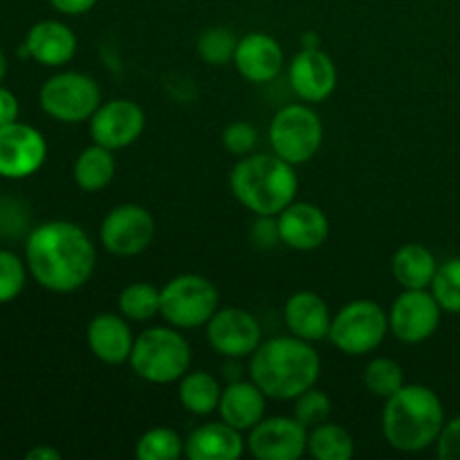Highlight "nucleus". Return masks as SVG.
Returning <instances> with one entry per match:
<instances>
[{
    "label": "nucleus",
    "mask_w": 460,
    "mask_h": 460,
    "mask_svg": "<svg viewBox=\"0 0 460 460\" xmlns=\"http://www.w3.org/2000/svg\"><path fill=\"white\" fill-rule=\"evenodd\" d=\"M25 263L40 288L67 295L90 281L97 265V250L76 223L49 220L27 236Z\"/></svg>",
    "instance_id": "nucleus-1"
},
{
    "label": "nucleus",
    "mask_w": 460,
    "mask_h": 460,
    "mask_svg": "<svg viewBox=\"0 0 460 460\" xmlns=\"http://www.w3.org/2000/svg\"><path fill=\"white\" fill-rule=\"evenodd\" d=\"M319 376L322 358L310 341L295 335L261 341L250 355V380L270 400H296L304 391L317 386Z\"/></svg>",
    "instance_id": "nucleus-2"
},
{
    "label": "nucleus",
    "mask_w": 460,
    "mask_h": 460,
    "mask_svg": "<svg viewBox=\"0 0 460 460\" xmlns=\"http://www.w3.org/2000/svg\"><path fill=\"white\" fill-rule=\"evenodd\" d=\"M234 198L261 218H277L288 205L296 200L299 178L295 164L277 153H254L241 157L229 175Z\"/></svg>",
    "instance_id": "nucleus-3"
},
{
    "label": "nucleus",
    "mask_w": 460,
    "mask_h": 460,
    "mask_svg": "<svg viewBox=\"0 0 460 460\" xmlns=\"http://www.w3.org/2000/svg\"><path fill=\"white\" fill-rule=\"evenodd\" d=\"M445 427V407L438 394L425 385H404L386 398L382 434L386 443L404 454L431 447Z\"/></svg>",
    "instance_id": "nucleus-4"
},
{
    "label": "nucleus",
    "mask_w": 460,
    "mask_h": 460,
    "mask_svg": "<svg viewBox=\"0 0 460 460\" xmlns=\"http://www.w3.org/2000/svg\"><path fill=\"white\" fill-rule=\"evenodd\" d=\"M130 367L151 385H173L191 371V346L178 328L155 326L135 337Z\"/></svg>",
    "instance_id": "nucleus-5"
},
{
    "label": "nucleus",
    "mask_w": 460,
    "mask_h": 460,
    "mask_svg": "<svg viewBox=\"0 0 460 460\" xmlns=\"http://www.w3.org/2000/svg\"><path fill=\"white\" fill-rule=\"evenodd\" d=\"M220 304L218 288L200 274H180L162 288L160 314L178 331L207 326Z\"/></svg>",
    "instance_id": "nucleus-6"
},
{
    "label": "nucleus",
    "mask_w": 460,
    "mask_h": 460,
    "mask_svg": "<svg viewBox=\"0 0 460 460\" xmlns=\"http://www.w3.org/2000/svg\"><path fill=\"white\" fill-rule=\"evenodd\" d=\"M323 142V124L305 103H288L270 121L272 153L290 164H305L319 153Z\"/></svg>",
    "instance_id": "nucleus-7"
},
{
    "label": "nucleus",
    "mask_w": 460,
    "mask_h": 460,
    "mask_svg": "<svg viewBox=\"0 0 460 460\" xmlns=\"http://www.w3.org/2000/svg\"><path fill=\"white\" fill-rule=\"evenodd\" d=\"M389 314L376 301L358 299L346 304L332 317L328 340L344 355H368L389 335Z\"/></svg>",
    "instance_id": "nucleus-8"
},
{
    "label": "nucleus",
    "mask_w": 460,
    "mask_h": 460,
    "mask_svg": "<svg viewBox=\"0 0 460 460\" xmlns=\"http://www.w3.org/2000/svg\"><path fill=\"white\" fill-rule=\"evenodd\" d=\"M45 115L63 124L88 121L102 106V88L84 72H58L49 76L39 94Z\"/></svg>",
    "instance_id": "nucleus-9"
},
{
    "label": "nucleus",
    "mask_w": 460,
    "mask_h": 460,
    "mask_svg": "<svg viewBox=\"0 0 460 460\" xmlns=\"http://www.w3.org/2000/svg\"><path fill=\"white\" fill-rule=\"evenodd\" d=\"M155 238V218L151 211L135 202L115 207L106 214L99 227V241L115 256H137Z\"/></svg>",
    "instance_id": "nucleus-10"
},
{
    "label": "nucleus",
    "mask_w": 460,
    "mask_h": 460,
    "mask_svg": "<svg viewBox=\"0 0 460 460\" xmlns=\"http://www.w3.org/2000/svg\"><path fill=\"white\" fill-rule=\"evenodd\" d=\"M48 160V142L34 126L12 121L0 126V178L25 180Z\"/></svg>",
    "instance_id": "nucleus-11"
},
{
    "label": "nucleus",
    "mask_w": 460,
    "mask_h": 460,
    "mask_svg": "<svg viewBox=\"0 0 460 460\" xmlns=\"http://www.w3.org/2000/svg\"><path fill=\"white\" fill-rule=\"evenodd\" d=\"M440 313L431 290H404L389 310V331L402 344H422L438 331Z\"/></svg>",
    "instance_id": "nucleus-12"
},
{
    "label": "nucleus",
    "mask_w": 460,
    "mask_h": 460,
    "mask_svg": "<svg viewBox=\"0 0 460 460\" xmlns=\"http://www.w3.org/2000/svg\"><path fill=\"white\" fill-rule=\"evenodd\" d=\"M207 341L223 358H250L263 341V328L259 319L243 308L216 310L207 322Z\"/></svg>",
    "instance_id": "nucleus-13"
},
{
    "label": "nucleus",
    "mask_w": 460,
    "mask_h": 460,
    "mask_svg": "<svg viewBox=\"0 0 460 460\" xmlns=\"http://www.w3.org/2000/svg\"><path fill=\"white\" fill-rule=\"evenodd\" d=\"M247 447L259 460H299L308 452V429L296 418H263L250 429Z\"/></svg>",
    "instance_id": "nucleus-14"
},
{
    "label": "nucleus",
    "mask_w": 460,
    "mask_h": 460,
    "mask_svg": "<svg viewBox=\"0 0 460 460\" xmlns=\"http://www.w3.org/2000/svg\"><path fill=\"white\" fill-rule=\"evenodd\" d=\"M144 126H146V115L142 106L130 99H111L90 117V135L94 144H102L111 151H121L137 142L144 133Z\"/></svg>",
    "instance_id": "nucleus-15"
},
{
    "label": "nucleus",
    "mask_w": 460,
    "mask_h": 460,
    "mask_svg": "<svg viewBox=\"0 0 460 460\" xmlns=\"http://www.w3.org/2000/svg\"><path fill=\"white\" fill-rule=\"evenodd\" d=\"M288 79L301 102L322 103L335 93L337 66L323 49L305 48L292 58Z\"/></svg>",
    "instance_id": "nucleus-16"
},
{
    "label": "nucleus",
    "mask_w": 460,
    "mask_h": 460,
    "mask_svg": "<svg viewBox=\"0 0 460 460\" xmlns=\"http://www.w3.org/2000/svg\"><path fill=\"white\" fill-rule=\"evenodd\" d=\"M279 238L296 252H314L328 241V216L313 202H292L277 216Z\"/></svg>",
    "instance_id": "nucleus-17"
},
{
    "label": "nucleus",
    "mask_w": 460,
    "mask_h": 460,
    "mask_svg": "<svg viewBox=\"0 0 460 460\" xmlns=\"http://www.w3.org/2000/svg\"><path fill=\"white\" fill-rule=\"evenodd\" d=\"M283 63H286L283 48L270 34L254 31L238 40L234 66L241 72L243 79L252 81V84H268L281 75Z\"/></svg>",
    "instance_id": "nucleus-18"
},
{
    "label": "nucleus",
    "mask_w": 460,
    "mask_h": 460,
    "mask_svg": "<svg viewBox=\"0 0 460 460\" xmlns=\"http://www.w3.org/2000/svg\"><path fill=\"white\" fill-rule=\"evenodd\" d=\"M85 337H88V346L94 358L103 364H111V367L128 362L130 353H133L135 337L126 323L124 314H97L88 323Z\"/></svg>",
    "instance_id": "nucleus-19"
},
{
    "label": "nucleus",
    "mask_w": 460,
    "mask_h": 460,
    "mask_svg": "<svg viewBox=\"0 0 460 460\" xmlns=\"http://www.w3.org/2000/svg\"><path fill=\"white\" fill-rule=\"evenodd\" d=\"M245 454L243 431L225 420L205 422L184 440V456L189 460H238Z\"/></svg>",
    "instance_id": "nucleus-20"
},
{
    "label": "nucleus",
    "mask_w": 460,
    "mask_h": 460,
    "mask_svg": "<svg viewBox=\"0 0 460 460\" xmlns=\"http://www.w3.org/2000/svg\"><path fill=\"white\" fill-rule=\"evenodd\" d=\"M22 45L30 52V58L48 67L66 66L76 54L75 31L61 21H40L31 25Z\"/></svg>",
    "instance_id": "nucleus-21"
},
{
    "label": "nucleus",
    "mask_w": 460,
    "mask_h": 460,
    "mask_svg": "<svg viewBox=\"0 0 460 460\" xmlns=\"http://www.w3.org/2000/svg\"><path fill=\"white\" fill-rule=\"evenodd\" d=\"M331 323V310L317 292L301 290L286 301V326L290 335L314 344V341L326 340Z\"/></svg>",
    "instance_id": "nucleus-22"
},
{
    "label": "nucleus",
    "mask_w": 460,
    "mask_h": 460,
    "mask_svg": "<svg viewBox=\"0 0 460 460\" xmlns=\"http://www.w3.org/2000/svg\"><path fill=\"white\" fill-rule=\"evenodd\" d=\"M268 400L270 398L256 386V382H232V385L225 386L223 395H220V420H225L238 431H250L252 427L259 425L265 418Z\"/></svg>",
    "instance_id": "nucleus-23"
},
{
    "label": "nucleus",
    "mask_w": 460,
    "mask_h": 460,
    "mask_svg": "<svg viewBox=\"0 0 460 460\" xmlns=\"http://www.w3.org/2000/svg\"><path fill=\"white\" fill-rule=\"evenodd\" d=\"M436 256L420 243H407L391 259L394 279L404 290H427L436 277Z\"/></svg>",
    "instance_id": "nucleus-24"
},
{
    "label": "nucleus",
    "mask_w": 460,
    "mask_h": 460,
    "mask_svg": "<svg viewBox=\"0 0 460 460\" xmlns=\"http://www.w3.org/2000/svg\"><path fill=\"white\" fill-rule=\"evenodd\" d=\"M112 153L115 151L102 144H93L79 153L75 162V182L81 191H102L112 182L117 173V162Z\"/></svg>",
    "instance_id": "nucleus-25"
},
{
    "label": "nucleus",
    "mask_w": 460,
    "mask_h": 460,
    "mask_svg": "<svg viewBox=\"0 0 460 460\" xmlns=\"http://www.w3.org/2000/svg\"><path fill=\"white\" fill-rule=\"evenodd\" d=\"M220 395H223V389H220L218 380L207 371H189L180 380L178 398L182 407L193 416H211L214 411H218Z\"/></svg>",
    "instance_id": "nucleus-26"
},
{
    "label": "nucleus",
    "mask_w": 460,
    "mask_h": 460,
    "mask_svg": "<svg viewBox=\"0 0 460 460\" xmlns=\"http://www.w3.org/2000/svg\"><path fill=\"white\" fill-rule=\"evenodd\" d=\"M308 454L317 460H350L355 443L344 427L326 420L308 431Z\"/></svg>",
    "instance_id": "nucleus-27"
},
{
    "label": "nucleus",
    "mask_w": 460,
    "mask_h": 460,
    "mask_svg": "<svg viewBox=\"0 0 460 460\" xmlns=\"http://www.w3.org/2000/svg\"><path fill=\"white\" fill-rule=\"evenodd\" d=\"M162 290L153 283L135 281L119 292V314H124L130 322H151L160 314Z\"/></svg>",
    "instance_id": "nucleus-28"
},
{
    "label": "nucleus",
    "mask_w": 460,
    "mask_h": 460,
    "mask_svg": "<svg viewBox=\"0 0 460 460\" xmlns=\"http://www.w3.org/2000/svg\"><path fill=\"white\" fill-rule=\"evenodd\" d=\"M184 454V440L169 427H153L139 436L135 458L139 460H175Z\"/></svg>",
    "instance_id": "nucleus-29"
},
{
    "label": "nucleus",
    "mask_w": 460,
    "mask_h": 460,
    "mask_svg": "<svg viewBox=\"0 0 460 460\" xmlns=\"http://www.w3.org/2000/svg\"><path fill=\"white\" fill-rule=\"evenodd\" d=\"M364 386L376 398H391L404 386L402 367L391 358H376L364 371Z\"/></svg>",
    "instance_id": "nucleus-30"
},
{
    "label": "nucleus",
    "mask_w": 460,
    "mask_h": 460,
    "mask_svg": "<svg viewBox=\"0 0 460 460\" xmlns=\"http://www.w3.org/2000/svg\"><path fill=\"white\" fill-rule=\"evenodd\" d=\"M429 290L440 304V308L447 310V313H460V256L438 265Z\"/></svg>",
    "instance_id": "nucleus-31"
},
{
    "label": "nucleus",
    "mask_w": 460,
    "mask_h": 460,
    "mask_svg": "<svg viewBox=\"0 0 460 460\" xmlns=\"http://www.w3.org/2000/svg\"><path fill=\"white\" fill-rule=\"evenodd\" d=\"M238 40L227 27H211L198 39V54L209 66H227L234 61Z\"/></svg>",
    "instance_id": "nucleus-32"
},
{
    "label": "nucleus",
    "mask_w": 460,
    "mask_h": 460,
    "mask_svg": "<svg viewBox=\"0 0 460 460\" xmlns=\"http://www.w3.org/2000/svg\"><path fill=\"white\" fill-rule=\"evenodd\" d=\"M27 263L9 250H0V304H9L22 292L27 281Z\"/></svg>",
    "instance_id": "nucleus-33"
},
{
    "label": "nucleus",
    "mask_w": 460,
    "mask_h": 460,
    "mask_svg": "<svg viewBox=\"0 0 460 460\" xmlns=\"http://www.w3.org/2000/svg\"><path fill=\"white\" fill-rule=\"evenodd\" d=\"M332 402L322 389L313 386V389L304 391L299 398L295 400V418L305 427V429H313V427L322 425L331 418Z\"/></svg>",
    "instance_id": "nucleus-34"
},
{
    "label": "nucleus",
    "mask_w": 460,
    "mask_h": 460,
    "mask_svg": "<svg viewBox=\"0 0 460 460\" xmlns=\"http://www.w3.org/2000/svg\"><path fill=\"white\" fill-rule=\"evenodd\" d=\"M256 142H259V133L247 121H232L227 128L223 130V146L227 148L232 155L245 157L254 151Z\"/></svg>",
    "instance_id": "nucleus-35"
},
{
    "label": "nucleus",
    "mask_w": 460,
    "mask_h": 460,
    "mask_svg": "<svg viewBox=\"0 0 460 460\" xmlns=\"http://www.w3.org/2000/svg\"><path fill=\"white\" fill-rule=\"evenodd\" d=\"M436 452L440 460H460V416L445 422L438 440H436Z\"/></svg>",
    "instance_id": "nucleus-36"
},
{
    "label": "nucleus",
    "mask_w": 460,
    "mask_h": 460,
    "mask_svg": "<svg viewBox=\"0 0 460 460\" xmlns=\"http://www.w3.org/2000/svg\"><path fill=\"white\" fill-rule=\"evenodd\" d=\"M18 112H21V106H18L16 94L0 85V126L18 121Z\"/></svg>",
    "instance_id": "nucleus-37"
},
{
    "label": "nucleus",
    "mask_w": 460,
    "mask_h": 460,
    "mask_svg": "<svg viewBox=\"0 0 460 460\" xmlns=\"http://www.w3.org/2000/svg\"><path fill=\"white\" fill-rule=\"evenodd\" d=\"M49 4L66 16H81V13H88L97 4V0H49Z\"/></svg>",
    "instance_id": "nucleus-38"
},
{
    "label": "nucleus",
    "mask_w": 460,
    "mask_h": 460,
    "mask_svg": "<svg viewBox=\"0 0 460 460\" xmlns=\"http://www.w3.org/2000/svg\"><path fill=\"white\" fill-rule=\"evenodd\" d=\"M27 460H61V454L54 447H48V445H39V447L27 452Z\"/></svg>",
    "instance_id": "nucleus-39"
},
{
    "label": "nucleus",
    "mask_w": 460,
    "mask_h": 460,
    "mask_svg": "<svg viewBox=\"0 0 460 460\" xmlns=\"http://www.w3.org/2000/svg\"><path fill=\"white\" fill-rule=\"evenodd\" d=\"M4 76H7V57H4V52L0 49V84L4 81Z\"/></svg>",
    "instance_id": "nucleus-40"
}]
</instances>
